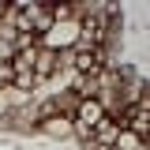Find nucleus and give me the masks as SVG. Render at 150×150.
Here are the masks:
<instances>
[{
	"mask_svg": "<svg viewBox=\"0 0 150 150\" xmlns=\"http://www.w3.org/2000/svg\"><path fill=\"white\" fill-rule=\"evenodd\" d=\"M83 41V19L71 15V19H53L49 30L38 38V49H49V53H75Z\"/></svg>",
	"mask_w": 150,
	"mask_h": 150,
	"instance_id": "1",
	"label": "nucleus"
},
{
	"mask_svg": "<svg viewBox=\"0 0 150 150\" xmlns=\"http://www.w3.org/2000/svg\"><path fill=\"white\" fill-rule=\"evenodd\" d=\"M105 116H109V112H105V105H101V98H79V105H75V112H71L75 128L86 131V135H90Z\"/></svg>",
	"mask_w": 150,
	"mask_h": 150,
	"instance_id": "2",
	"label": "nucleus"
},
{
	"mask_svg": "<svg viewBox=\"0 0 150 150\" xmlns=\"http://www.w3.org/2000/svg\"><path fill=\"white\" fill-rule=\"evenodd\" d=\"M38 131L49 135V139H68V135H75V120L64 116V112H53V116L38 120Z\"/></svg>",
	"mask_w": 150,
	"mask_h": 150,
	"instance_id": "3",
	"label": "nucleus"
},
{
	"mask_svg": "<svg viewBox=\"0 0 150 150\" xmlns=\"http://www.w3.org/2000/svg\"><path fill=\"white\" fill-rule=\"evenodd\" d=\"M56 71H60V56L49 53V49H38V56H34V79L38 83H49Z\"/></svg>",
	"mask_w": 150,
	"mask_h": 150,
	"instance_id": "4",
	"label": "nucleus"
},
{
	"mask_svg": "<svg viewBox=\"0 0 150 150\" xmlns=\"http://www.w3.org/2000/svg\"><path fill=\"white\" fill-rule=\"evenodd\" d=\"M90 135H94V143H98L101 150H112V143H116V135H120V124H116L112 116H105V120H101V124H98V128H94Z\"/></svg>",
	"mask_w": 150,
	"mask_h": 150,
	"instance_id": "5",
	"label": "nucleus"
},
{
	"mask_svg": "<svg viewBox=\"0 0 150 150\" xmlns=\"http://www.w3.org/2000/svg\"><path fill=\"white\" fill-rule=\"evenodd\" d=\"M112 150H143V139H139L131 128H120V135H116Z\"/></svg>",
	"mask_w": 150,
	"mask_h": 150,
	"instance_id": "6",
	"label": "nucleus"
},
{
	"mask_svg": "<svg viewBox=\"0 0 150 150\" xmlns=\"http://www.w3.org/2000/svg\"><path fill=\"white\" fill-rule=\"evenodd\" d=\"M15 101H19V94L11 86H0V116H8V112L15 109Z\"/></svg>",
	"mask_w": 150,
	"mask_h": 150,
	"instance_id": "7",
	"label": "nucleus"
},
{
	"mask_svg": "<svg viewBox=\"0 0 150 150\" xmlns=\"http://www.w3.org/2000/svg\"><path fill=\"white\" fill-rule=\"evenodd\" d=\"M11 79H15V68H11V60H0V86H11Z\"/></svg>",
	"mask_w": 150,
	"mask_h": 150,
	"instance_id": "8",
	"label": "nucleus"
},
{
	"mask_svg": "<svg viewBox=\"0 0 150 150\" xmlns=\"http://www.w3.org/2000/svg\"><path fill=\"white\" fill-rule=\"evenodd\" d=\"M4 8H8V4H4V0H0V11H4Z\"/></svg>",
	"mask_w": 150,
	"mask_h": 150,
	"instance_id": "9",
	"label": "nucleus"
}]
</instances>
